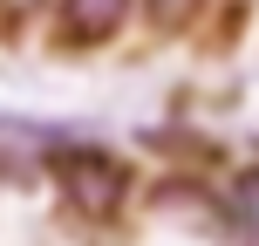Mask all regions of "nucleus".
Segmentation results:
<instances>
[{
    "instance_id": "1",
    "label": "nucleus",
    "mask_w": 259,
    "mask_h": 246,
    "mask_svg": "<svg viewBox=\"0 0 259 246\" xmlns=\"http://www.w3.org/2000/svg\"><path fill=\"white\" fill-rule=\"evenodd\" d=\"M41 178H48V185H55V198H62L75 219H89V226L123 219L130 192H137V171H130V157H123V151H109L103 137H75V130H62V144L48 151Z\"/></svg>"
},
{
    "instance_id": "2",
    "label": "nucleus",
    "mask_w": 259,
    "mask_h": 246,
    "mask_svg": "<svg viewBox=\"0 0 259 246\" xmlns=\"http://www.w3.org/2000/svg\"><path fill=\"white\" fill-rule=\"evenodd\" d=\"M130 14H137V0H55V48L68 55L109 48L130 27Z\"/></svg>"
},
{
    "instance_id": "3",
    "label": "nucleus",
    "mask_w": 259,
    "mask_h": 246,
    "mask_svg": "<svg viewBox=\"0 0 259 246\" xmlns=\"http://www.w3.org/2000/svg\"><path fill=\"white\" fill-rule=\"evenodd\" d=\"M219 212H225V233L239 246H259V164L232 171V178L219 185Z\"/></svg>"
},
{
    "instance_id": "4",
    "label": "nucleus",
    "mask_w": 259,
    "mask_h": 246,
    "mask_svg": "<svg viewBox=\"0 0 259 246\" xmlns=\"http://www.w3.org/2000/svg\"><path fill=\"white\" fill-rule=\"evenodd\" d=\"M137 14L157 27V34H178V27H191L198 14H205V0H137Z\"/></svg>"
},
{
    "instance_id": "5",
    "label": "nucleus",
    "mask_w": 259,
    "mask_h": 246,
    "mask_svg": "<svg viewBox=\"0 0 259 246\" xmlns=\"http://www.w3.org/2000/svg\"><path fill=\"white\" fill-rule=\"evenodd\" d=\"M0 7H7V0H0Z\"/></svg>"
}]
</instances>
